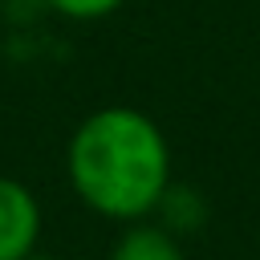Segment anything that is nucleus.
<instances>
[{
    "mask_svg": "<svg viewBox=\"0 0 260 260\" xmlns=\"http://www.w3.org/2000/svg\"><path fill=\"white\" fill-rule=\"evenodd\" d=\"M73 195L102 219H146L171 183V146L162 126L134 106H102L77 122L65 146Z\"/></svg>",
    "mask_w": 260,
    "mask_h": 260,
    "instance_id": "f257e3e1",
    "label": "nucleus"
},
{
    "mask_svg": "<svg viewBox=\"0 0 260 260\" xmlns=\"http://www.w3.org/2000/svg\"><path fill=\"white\" fill-rule=\"evenodd\" d=\"M41 199L28 183L0 175V260H32L41 244Z\"/></svg>",
    "mask_w": 260,
    "mask_h": 260,
    "instance_id": "f03ea898",
    "label": "nucleus"
},
{
    "mask_svg": "<svg viewBox=\"0 0 260 260\" xmlns=\"http://www.w3.org/2000/svg\"><path fill=\"white\" fill-rule=\"evenodd\" d=\"M106 260H187V256L179 248V236H171L162 223L134 219L114 240V248H110Z\"/></svg>",
    "mask_w": 260,
    "mask_h": 260,
    "instance_id": "7ed1b4c3",
    "label": "nucleus"
},
{
    "mask_svg": "<svg viewBox=\"0 0 260 260\" xmlns=\"http://www.w3.org/2000/svg\"><path fill=\"white\" fill-rule=\"evenodd\" d=\"M158 223L171 232V236H187V232H195V228H203V219H207V203H203V195L195 191V187H187V183H167V191H162V199H158Z\"/></svg>",
    "mask_w": 260,
    "mask_h": 260,
    "instance_id": "20e7f679",
    "label": "nucleus"
},
{
    "mask_svg": "<svg viewBox=\"0 0 260 260\" xmlns=\"http://www.w3.org/2000/svg\"><path fill=\"white\" fill-rule=\"evenodd\" d=\"M45 4L65 20H102V16H114L126 0H45Z\"/></svg>",
    "mask_w": 260,
    "mask_h": 260,
    "instance_id": "39448f33",
    "label": "nucleus"
}]
</instances>
